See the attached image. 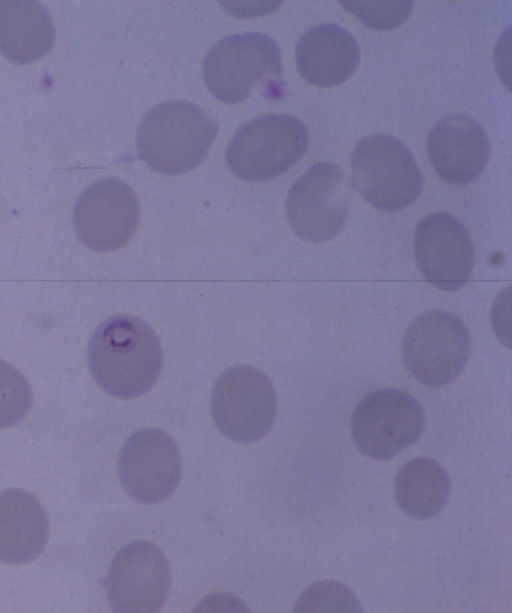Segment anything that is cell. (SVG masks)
Wrapping results in <instances>:
<instances>
[{
	"instance_id": "obj_1",
	"label": "cell",
	"mask_w": 512,
	"mask_h": 613,
	"mask_svg": "<svg viewBox=\"0 0 512 613\" xmlns=\"http://www.w3.org/2000/svg\"><path fill=\"white\" fill-rule=\"evenodd\" d=\"M163 353L154 330L132 315H114L94 331L88 365L96 383L109 395L132 399L158 380Z\"/></svg>"
},
{
	"instance_id": "obj_2",
	"label": "cell",
	"mask_w": 512,
	"mask_h": 613,
	"mask_svg": "<svg viewBox=\"0 0 512 613\" xmlns=\"http://www.w3.org/2000/svg\"><path fill=\"white\" fill-rule=\"evenodd\" d=\"M218 132V120L203 107L185 100L165 101L140 121L138 155L159 173H186L207 157Z\"/></svg>"
},
{
	"instance_id": "obj_3",
	"label": "cell",
	"mask_w": 512,
	"mask_h": 613,
	"mask_svg": "<svg viewBox=\"0 0 512 613\" xmlns=\"http://www.w3.org/2000/svg\"><path fill=\"white\" fill-rule=\"evenodd\" d=\"M283 63L277 42L261 32L233 34L216 42L203 63V79L211 94L226 104L246 100L264 82L282 88Z\"/></svg>"
},
{
	"instance_id": "obj_4",
	"label": "cell",
	"mask_w": 512,
	"mask_h": 613,
	"mask_svg": "<svg viewBox=\"0 0 512 613\" xmlns=\"http://www.w3.org/2000/svg\"><path fill=\"white\" fill-rule=\"evenodd\" d=\"M308 145L309 133L301 120L288 114H264L235 131L225 150V161L237 178L264 182L285 173Z\"/></svg>"
},
{
	"instance_id": "obj_5",
	"label": "cell",
	"mask_w": 512,
	"mask_h": 613,
	"mask_svg": "<svg viewBox=\"0 0 512 613\" xmlns=\"http://www.w3.org/2000/svg\"><path fill=\"white\" fill-rule=\"evenodd\" d=\"M351 173L366 202L384 212L410 206L423 189V176L413 153L387 134H372L358 141L351 155Z\"/></svg>"
},
{
	"instance_id": "obj_6",
	"label": "cell",
	"mask_w": 512,
	"mask_h": 613,
	"mask_svg": "<svg viewBox=\"0 0 512 613\" xmlns=\"http://www.w3.org/2000/svg\"><path fill=\"white\" fill-rule=\"evenodd\" d=\"M471 350L465 323L444 310L427 311L415 318L403 336V359L409 373L429 387H442L458 377Z\"/></svg>"
},
{
	"instance_id": "obj_7",
	"label": "cell",
	"mask_w": 512,
	"mask_h": 613,
	"mask_svg": "<svg viewBox=\"0 0 512 613\" xmlns=\"http://www.w3.org/2000/svg\"><path fill=\"white\" fill-rule=\"evenodd\" d=\"M277 396L270 379L259 369L236 365L224 371L211 394L215 425L229 439L253 443L271 431Z\"/></svg>"
},
{
	"instance_id": "obj_8",
	"label": "cell",
	"mask_w": 512,
	"mask_h": 613,
	"mask_svg": "<svg viewBox=\"0 0 512 613\" xmlns=\"http://www.w3.org/2000/svg\"><path fill=\"white\" fill-rule=\"evenodd\" d=\"M351 185L333 162H317L291 186L286 216L301 239L319 243L332 239L344 227L351 205Z\"/></svg>"
},
{
	"instance_id": "obj_9",
	"label": "cell",
	"mask_w": 512,
	"mask_h": 613,
	"mask_svg": "<svg viewBox=\"0 0 512 613\" xmlns=\"http://www.w3.org/2000/svg\"><path fill=\"white\" fill-rule=\"evenodd\" d=\"M425 414L405 391L380 389L364 396L354 409L351 435L357 449L376 460L389 459L422 435Z\"/></svg>"
},
{
	"instance_id": "obj_10",
	"label": "cell",
	"mask_w": 512,
	"mask_h": 613,
	"mask_svg": "<svg viewBox=\"0 0 512 613\" xmlns=\"http://www.w3.org/2000/svg\"><path fill=\"white\" fill-rule=\"evenodd\" d=\"M140 204L132 187L116 178H101L79 195L73 214L78 239L97 252L122 248L133 237Z\"/></svg>"
},
{
	"instance_id": "obj_11",
	"label": "cell",
	"mask_w": 512,
	"mask_h": 613,
	"mask_svg": "<svg viewBox=\"0 0 512 613\" xmlns=\"http://www.w3.org/2000/svg\"><path fill=\"white\" fill-rule=\"evenodd\" d=\"M105 587L114 612H159L170 592L169 563L156 545L148 541L131 542L112 559Z\"/></svg>"
},
{
	"instance_id": "obj_12",
	"label": "cell",
	"mask_w": 512,
	"mask_h": 613,
	"mask_svg": "<svg viewBox=\"0 0 512 613\" xmlns=\"http://www.w3.org/2000/svg\"><path fill=\"white\" fill-rule=\"evenodd\" d=\"M120 481L128 495L154 504L171 496L182 474V459L174 439L159 428H143L124 443L118 458Z\"/></svg>"
},
{
	"instance_id": "obj_13",
	"label": "cell",
	"mask_w": 512,
	"mask_h": 613,
	"mask_svg": "<svg viewBox=\"0 0 512 613\" xmlns=\"http://www.w3.org/2000/svg\"><path fill=\"white\" fill-rule=\"evenodd\" d=\"M415 258L423 277L443 291H456L470 279L474 245L464 224L447 212L421 219L414 233Z\"/></svg>"
},
{
	"instance_id": "obj_14",
	"label": "cell",
	"mask_w": 512,
	"mask_h": 613,
	"mask_svg": "<svg viewBox=\"0 0 512 613\" xmlns=\"http://www.w3.org/2000/svg\"><path fill=\"white\" fill-rule=\"evenodd\" d=\"M429 160L445 182L463 185L477 179L486 167L490 142L473 118L453 113L439 119L426 141Z\"/></svg>"
},
{
	"instance_id": "obj_15",
	"label": "cell",
	"mask_w": 512,
	"mask_h": 613,
	"mask_svg": "<svg viewBox=\"0 0 512 613\" xmlns=\"http://www.w3.org/2000/svg\"><path fill=\"white\" fill-rule=\"evenodd\" d=\"M295 61L301 77L314 86L334 87L355 72L360 48L348 30L336 24H319L298 40Z\"/></svg>"
},
{
	"instance_id": "obj_16",
	"label": "cell",
	"mask_w": 512,
	"mask_h": 613,
	"mask_svg": "<svg viewBox=\"0 0 512 613\" xmlns=\"http://www.w3.org/2000/svg\"><path fill=\"white\" fill-rule=\"evenodd\" d=\"M49 538V520L40 501L18 488L0 491V561L21 565L35 560Z\"/></svg>"
},
{
	"instance_id": "obj_17",
	"label": "cell",
	"mask_w": 512,
	"mask_h": 613,
	"mask_svg": "<svg viewBox=\"0 0 512 613\" xmlns=\"http://www.w3.org/2000/svg\"><path fill=\"white\" fill-rule=\"evenodd\" d=\"M55 36L52 16L39 1L0 0V51L7 59L36 61L51 50Z\"/></svg>"
},
{
	"instance_id": "obj_18",
	"label": "cell",
	"mask_w": 512,
	"mask_h": 613,
	"mask_svg": "<svg viewBox=\"0 0 512 613\" xmlns=\"http://www.w3.org/2000/svg\"><path fill=\"white\" fill-rule=\"evenodd\" d=\"M450 492L448 473L432 458L416 457L406 462L395 478L398 506L416 519H428L440 513L448 502Z\"/></svg>"
},
{
	"instance_id": "obj_19",
	"label": "cell",
	"mask_w": 512,
	"mask_h": 613,
	"mask_svg": "<svg viewBox=\"0 0 512 613\" xmlns=\"http://www.w3.org/2000/svg\"><path fill=\"white\" fill-rule=\"evenodd\" d=\"M32 402V389L26 377L0 359V428L21 422L29 413Z\"/></svg>"
},
{
	"instance_id": "obj_20",
	"label": "cell",
	"mask_w": 512,
	"mask_h": 613,
	"mask_svg": "<svg viewBox=\"0 0 512 613\" xmlns=\"http://www.w3.org/2000/svg\"><path fill=\"white\" fill-rule=\"evenodd\" d=\"M294 612H363L352 590L336 581L325 580L309 586L297 600Z\"/></svg>"
},
{
	"instance_id": "obj_21",
	"label": "cell",
	"mask_w": 512,
	"mask_h": 613,
	"mask_svg": "<svg viewBox=\"0 0 512 613\" xmlns=\"http://www.w3.org/2000/svg\"><path fill=\"white\" fill-rule=\"evenodd\" d=\"M341 5L367 27L391 30L401 25L413 9L411 0H341Z\"/></svg>"
}]
</instances>
